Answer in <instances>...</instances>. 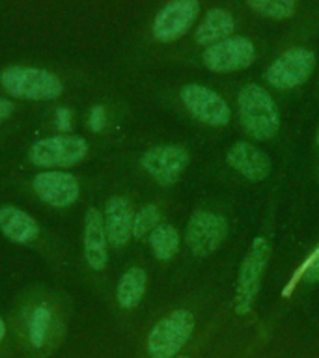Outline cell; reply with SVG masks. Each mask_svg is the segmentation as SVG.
Returning <instances> with one entry per match:
<instances>
[{
    "label": "cell",
    "instance_id": "cell-1",
    "mask_svg": "<svg viewBox=\"0 0 319 358\" xmlns=\"http://www.w3.org/2000/svg\"><path fill=\"white\" fill-rule=\"evenodd\" d=\"M239 117L252 138L269 140L278 133L280 114L273 97L257 84H246L237 97Z\"/></svg>",
    "mask_w": 319,
    "mask_h": 358
},
{
    "label": "cell",
    "instance_id": "cell-2",
    "mask_svg": "<svg viewBox=\"0 0 319 358\" xmlns=\"http://www.w3.org/2000/svg\"><path fill=\"white\" fill-rule=\"evenodd\" d=\"M0 84L13 97L28 101L56 99L64 92L60 78L36 67H10L0 75Z\"/></svg>",
    "mask_w": 319,
    "mask_h": 358
},
{
    "label": "cell",
    "instance_id": "cell-3",
    "mask_svg": "<svg viewBox=\"0 0 319 358\" xmlns=\"http://www.w3.org/2000/svg\"><path fill=\"white\" fill-rule=\"evenodd\" d=\"M269 259H271V243L265 237L254 239L245 259L241 263L239 278L235 287L234 310L237 315H246L254 306L257 291H260V282H262Z\"/></svg>",
    "mask_w": 319,
    "mask_h": 358
},
{
    "label": "cell",
    "instance_id": "cell-4",
    "mask_svg": "<svg viewBox=\"0 0 319 358\" xmlns=\"http://www.w3.org/2000/svg\"><path fill=\"white\" fill-rule=\"evenodd\" d=\"M192 330V313L187 310H176L151 329L148 336V352L151 358H173L189 341Z\"/></svg>",
    "mask_w": 319,
    "mask_h": 358
},
{
    "label": "cell",
    "instance_id": "cell-5",
    "mask_svg": "<svg viewBox=\"0 0 319 358\" xmlns=\"http://www.w3.org/2000/svg\"><path fill=\"white\" fill-rule=\"evenodd\" d=\"M316 67V55L304 47H293L269 66L265 78L274 90L288 92L310 78Z\"/></svg>",
    "mask_w": 319,
    "mask_h": 358
},
{
    "label": "cell",
    "instance_id": "cell-6",
    "mask_svg": "<svg viewBox=\"0 0 319 358\" xmlns=\"http://www.w3.org/2000/svg\"><path fill=\"white\" fill-rule=\"evenodd\" d=\"M88 155V144L86 140L69 134L50 136L36 142L30 148V161L36 166L52 168V166H73L77 162L84 161Z\"/></svg>",
    "mask_w": 319,
    "mask_h": 358
},
{
    "label": "cell",
    "instance_id": "cell-7",
    "mask_svg": "<svg viewBox=\"0 0 319 358\" xmlns=\"http://www.w3.org/2000/svg\"><path fill=\"white\" fill-rule=\"evenodd\" d=\"M226 235H228V220L218 213L200 209L192 213V217L189 218L185 239L194 256L206 257L218 250Z\"/></svg>",
    "mask_w": 319,
    "mask_h": 358
},
{
    "label": "cell",
    "instance_id": "cell-8",
    "mask_svg": "<svg viewBox=\"0 0 319 358\" xmlns=\"http://www.w3.org/2000/svg\"><path fill=\"white\" fill-rule=\"evenodd\" d=\"M181 103L198 122L209 127H224L229 123L228 103L211 88L200 84H187L181 88Z\"/></svg>",
    "mask_w": 319,
    "mask_h": 358
},
{
    "label": "cell",
    "instance_id": "cell-9",
    "mask_svg": "<svg viewBox=\"0 0 319 358\" xmlns=\"http://www.w3.org/2000/svg\"><path fill=\"white\" fill-rule=\"evenodd\" d=\"M256 49L250 39L245 38H228L206 47L201 52V62L209 71L215 73H232L245 69L254 62Z\"/></svg>",
    "mask_w": 319,
    "mask_h": 358
},
{
    "label": "cell",
    "instance_id": "cell-10",
    "mask_svg": "<svg viewBox=\"0 0 319 358\" xmlns=\"http://www.w3.org/2000/svg\"><path fill=\"white\" fill-rule=\"evenodd\" d=\"M142 168L162 187H170L181 178L189 164V153L181 145H157L142 155Z\"/></svg>",
    "mask_w": 319,
    "mask_h": 358
},
{
    "label": "cell",
    "instance_id": "cell-11",
    "mask_svg": "<svg viewBox=\"0 0 319 358\" xmlns=\"http://www.w3.org/2000/svg\"><path fill=\"white\" fill-rule=\"evenodd\" d=\"M198 11V0H172L153 19V36L162 43L176 41L189 30Z\"/></svg>",
    "mask_w": 319,
    "mask_h": 358
},
{
    "label": "cell",
    "instance_id": "cell-12",
    "mask_svg": "<svg viewBox=\"0 0 319 358\" xmlns=\"http://www.w3.org/2000/svg\"><path fill=\"white\" fill-rule=\"evenodd\" d=\"M32 187L45 203L56 209H66L73 206L80 194V185L77 178L67 172H58V170L38 173L34 178Z\"/></svg>",
    "mask_w": 319,
    "mask_h": 358
},
{
    "label": "cell",
    "instance_id": "cell-13",
    "mask_svg": "<svg viewBox=\"0 0 319 358\" xmlns=\"http://www.w3.org/2000/svg\"><path fill=\"white\" fill-rule=\"evenodd\" d=\"M103 220H105L106 237H108V245L114 248H122L129 243L133 237V220L134 213L131 207V201L123 196H112L105 203V213H103Z\"/></svg>",
    "mask_w": 319,
    "mask_h": 358
},
{
    "label": "cell",
    "instance_id": "cell-14",
    "mask_svg": "<svg viewBox=\"0 0 319 358\" xmlns=\"http://www.w3.org/2000/svg\"><path fill=\"white\" fill-rule=\"evenodd\" d=\"M226 162L229 168L254 183L263 181L271 173V159L248 142H235L226 153Z\"/></svg>",
    "mask_w": 319,
    "mask_h": 358
},
{
    "label": "cell",
    "instance_id": "cell-15",
    "mask_svg": "<svg viewBox=\"0 0 319 358\" xmlns=\"http://www.w3.org/2000/svg\"><path fill=\"white\" fill-rule=\"evenodd\" d=\"M108 237H106L105 220L99 209H88L84 217V257L94 271H103L108 263Z\"/></svg>",
    "mask_w": 319,
    "mask_h": 358
},
{
    "label": "cell",
    "instance_id": "cell-16",
    "mask_svg": "<svg viewBox=\"0 0 319 358\" xmlns=\"http://www.w3.org/2000/svg\"><path fill=\"white\" fill-rule=\"evenodd\" d=\"M0 231L13 243L27 245L38 237L39 226L28 213L19 207L2 206L0 207Z\"/></svg>",
    "mask_w": 319,
    "mask_h": 358
},
{
    "label": "cell",
    "instance_id": "cell-17",
    "mask_svg": "<svg viewBox=\"0 0 319 358\" xmlns=\"http://www.w3.org/2000/svg\"><path fill=\"white\" fill-rule=\"evenodd\" d=\"M234 28L235 21L228 11L211 10L201 19V22L196 28V43L204 45V47H211L215 43H220V41L229 38V34L234 32Z\"/></svg>",
    "mask_w": 319,
    "mask_h": 358
},
{
    "label": "cell",
    "instance_id": "cell-18",
    "mask_svg": "<svg viewBox=\"0 0 319 358\" xmlns=\"http://www.w3.org/2000/svg\"><path fill=\"white\" fill-rule=\"evenodd\" d=\"M146 284H148V276H146L142 268H129L127 273L123 274L120 282H118V304L123 310H133V308L139 306V302L142 301V296L146 293Z\"/></svg>",
    "mask_w": 319,
    "mask_h": 358
},
{
    "label": "cell",
    "instance_id": "cell-19",
    "mask_svg": "<svg viewBox=\"0 0 319 358\" xmlns=\"http://www.w3.org/2000/svg\"><path fill=\"white\" fill-rule=\"evenodd\" d=\"M150 245L159 262H170L179 250L178 229L170 224H159L150 234Z\"/></svg>",
    "mask_w": 319,
    "mask_h": 358
},
{
    "label": "cell",
    "instance_id": "cell-20",
    "mask_svg": "<svg viewBox=\"0 0 319 358\" xmlns=\"http://www.w3.org/2000/svg\"><path fill=\"white\" fill-rule=\"evenodd\" d=\"M50 323H52V310L47 304L34 308L28 319V340L34 347H43L49 336Z\"/></svg>",
    "mask_w": 319,
    "mask_h": 358
},
{
    "label": "cell",
    "instance_id": "cell-21",
    "mask_svg": "<svg viewBox=\"0 0 319 358\" xmlns=\"http://www.w3.org/2000/svg\"><path fill=\"white\" fill-rule=\"evenodd\" d=\"M250 10L269 19H288L295 13L297 0H246Z\"/></svg>",
    "mask_w": 319,
    "mask_h": 358
},
{
    "label": "cell",
    "instance_id": "cell-22",
    "mask_svg": "<svg viewBox=\"0 0 319 358\" xmlns=\"http://www.w3.org/2000/svg\"><path fill=\"white\" fill-rule=\"evenodd\" d=\"M161 224V213L159 207L150 203V206L142 207L139 213H134L133 220V237L134 239H144L150 237L153 229Z\"/></svg>",
    "mask_w": 319,
    "mask_h": 358
},
{
    "label": "cell",
    "instance_id": "cell-23",
    "mask_svg": "<svg viewBox=\"0 0 319 358\" xmlns=\"http://www.w3.org/2000/svg\"><path fill=\"white\" fill-rule=\"evenodd\" d=\"M299 276H302L304 282H308V284H316V282H319V248L313 252L312 256H310V259H308V262L301 267V271L295 274V278H293L291 285L295 284V280L299 278Z\"/></svg>",
    "mask_w": 319,
    "mask_h": 358
},
{
    "label": "cell",
    "instance_id": "cell-24",
    "mask_svg": "<svg viewBox=\"0 0 319 358\" xmlns=\"http://www.w3.org/2000/svg\"><path fill=\"white\" fill-rule=\"evenodd\" d=\"M106 123V112L105 106L103 105H95L92 110H90V117H88V127L94 131V133H101L103 129H105Z\"/></svg>",
    "mask_w": 319,
    "mask_h": 358
},
{
    "label": "cell",
    "instance_id": "cell-25",
    "mask_svg": "<svg viewBox=\"0 0 319 358\" xmlns=\"http://www.w3.org/2000/svg\"><path fill=\"white\" fill-rule=\"evenodd\" d=\"M56 127L58 131H64V133H69L73 127V114L69 108L62 106L56 110Z\"/></svg>",
    "mask_w": 319,
    "mask_h": 358
},
{
    "label": "cell",
    "instance_id": "cell-26",
    "mask_svg": "<svg viewBox=\"0 0 319 358\" xmlns=\"http://www.w3.org/2000/svg\"><path fill=\"white\" fill-rule=\"evenodd\" d=\"M11 112H13V103L10 99L0 97V123L6 122L11 116Z\"/></svg>",
    "mask_w": 319,
    "mask_h": 358
},
{
    "label": "cell",
    "instance_id": "cell-27",
    "mask_svg": "<svg viewBox=\"0 0 319 358\" xmlns=\"http://www.w3.org/2000/svg\"><path fill=\"white\" fill-rule=\"evenodd\" d=\"M4 336H6V323H4V319L0 317V341L4 340Z\"/></svg>",
    "mask_w": 319,
    "mask_h": 358
},
{
    "label": "cell",
    "instance_id": "cell-28",
    "mask_svg": "<svg viewBox=\"0 0 319 358\" xmlns=\"http://www.w3.org/2000/svg\"><path fill=\"white\" fill-rule=\"evenodd\" d=\"M318 144H319V131H318Z\"/></svg>",
    "mask_w": 319,
    "mask_h": 358
},
{
    "label": "cell",
    "instance_id": "cell-29",
    "mask_svg": "<svg viewBox=\"0 0 319 358\" xmlns=\"http://www.w3.org/2000/svg\"><path fill=\"white\" fill-rule=\"evenodd\" d=\"M179 358H189V357H179Z\"/></svg>",
    "mask_w": 319,
    "mask_h": 358
}]
</instances>
